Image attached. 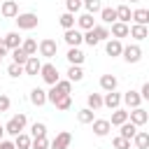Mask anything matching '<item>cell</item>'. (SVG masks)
Listing matches in <instances>:
<instances>
[{"label":"cell","mask_w":149,"mask_h":149,"mask_svg":"<svg viewBox=\"0 0 149 149\" xmlns=\"http://www.w3.org/2000/svg\"><path fill=\"white\" fill-rule=\"evenodd\" d=\"M26 123H28L26 114H16V116H12V119L7 121V126H5V133H7V135H12V137H16L19 133H23Z\"/></svg>","instance_id":"6da1fadb"},{"label":"cell","mask_w":149,"mask_h":149,"mask_svg":"<svg viewBox=\"0 0 149 149\" xmlns=\"http://www.w3.org/2000/svg\"><path fill=\"white\" fill-rule=\"evenodd\" d=\"M14 21H16L19 30H33V28H37V23H40L37 14H33V12H26V14H16V16H14Z\"/></svg>","instance_id":"7a4b0ae2"},{"label":"cell","mask_w":149,"mask_h":149,"mask_svg":"<svg viewBox=\"0 0 149 149\" xmlns=\"http://www.w3.org/2000/svg\"><path fill=\"white\" fill-rule=\"evenodd\" d=\"M40 77H42L49 86H54V84L61 79V74H58V70H56L54 63H42V68H40Z\"/></svg>","instance_id":"3957f363"},{"label":"cell","mask_w":149,"mask_h":149,"mask_svg":"<svg viewBox=\"0 0 149 149\" xmlns=\"http://www.w3.org/2000/svg\"><path fill=\"white\" fill-rule=\"evenodd\" d=\"M37 51H40V56H44V58H54L56 51H58V44H56V40H42V42L37 44Z\"/></svg>","instance_id":"277c9868"},{"label":"cell","mask_w":149,"mask_h":149,"mask_svg":"<svg viewBox=\"0 0 149 149\" xmlns=\"http://www.w3.org/2000/svg\"><path fill=\"white\" fill-rule=\"evenodd\" d=\"M121 56L126 58V63H137V61L142 58V49H140L137 44H128V47L121 49Z\"/></svg>","instance_id":"5b68a950"},{"label":"cell","mask_w":149,"mask_h":149,"mask_svg":"<svg viewBox=\"0 0 149 149\" xmlns=\"http://www.w3.org/2000/svg\"><path fill=\"white\" fill-rule=\"evenodd\" d=\"M128 121L135 123V126H144V123L149 121V114H147V109H142V107H133V109L128 112Z\"/></svg>","instance_id":"8992f818"},{"label":"cell","mask_w":149,"mask_h":149,"mask_svg":"<svg viewBox=\"0 0 149 149\" xmlns=\"http://www.w3.org/2000/svg\"><path fill=\"white\" fill-rule=\"evenodd\" d=\"M70 142H72V135H70L68 130H63V133H58V135L49 142V147H51V149H68Z\"/></svg>","instance_id":"52a82bcc"},{"label":"cell","mask_w":149,"mask_h":149,"mask_svg":"<svg viewBox=\"0 0 149 149\" xmlns=\"http://www.w3.org/2000/svg\"><path fill=\"white\" fill-rule=\"evenodd\" d=\"M63 40L68 42V47H79L84 42V33H79L77 28H68L65 35H63Z\"/></svg>","instance_id":"ba28073f"},{"label":"cell","mask_w":149,"mask_h":149,"mask_svg":"<svg viewBox=\"0 0 149 149\" xmlns=\"http://www.w3.org/2000/svg\"><path fill=\"white\" fill-rule=\"evenodd\" d=\"M119 105H121V93H116V91H105V98H102V107L116 109Z\"/></svg>","instance_id":"9c48e42d"},{"label":"cell","mask_w":149,"mask_h":149,"mask_svg":"<svg viewBox=\"0 0 149 149\" xmlns=\"http://www.w3.org/2000/svg\"><path fill=\"white\" fill-rule=\"evenodd\" d=\"M91 123H93V133H95L98 137H105V135L112 130V123H109L107 119H93Z\"/></svg>","instance_id":"30bf717a"},{"label":"cell","mask_w":149,"mask_h":149,"mask_svg":"<svg viewBox=\"0 0 149 149\" xmlns=\"http://www.w3.org/2000/svg\"><path fill=\"white\" fill-rule=\"evenodd\" d=\"M121 49H123V44H121V40H116V37H109L107 42H105V51H107V56H121Z\"/></svg>","instance_id":"8fae6325"},{"label":"cell","mask_w":149,"mask_h":149,"mask_svg":"<svg viewBox=\"0 0 149 149\" xmlns=\"http://www.w3.org/2000/svg\"><path fill=\"white\" fill-rule=\"evenodd\" d=\"M65 58H68V63H70V65H81L86 56H84V51H81L79 47H70V49H68V56H65Z\"/></svg>","instance_id":"7c38bea8"},{"label":"cell","mask_w":149,"mask_h":149,"mask_svg":"<svg viewBox=\"0 0 149 149\" xmlns=\"http://www.w3.org/2000/svg\"><path fill=\"white\" fill-rule=\"evenodd\" d=\"M40 68H42V63H40V58L37 56H28V61L23 63V72L26 74H40Z\"/></svg>","instance_id":"4fadbf2b"},{"label":"cell","mask_w":149,"mask_h":149,"mask_svg":"<svg viewBox=\"0 0 149 149\" xmlns=\"http://www.w3.org/2000/svg\"><path fill=\"white\" fill-rule=\"evenodd\" d=\"M0 12H2V16H5V19H14V16L19 14V5H16L14 0H5V2H2V7H0Z\"/></svg>","instance_id":"5bb4252c"},{"label":"cell","mask_w":149,"mask_h":149,"mask_svg":"<svg viewBox=\"0 0 149 149\" xmlns=\"http://www.w3.org/2000/svg\"><path fill=\"white\" fill-rule=\"evenodd\" d=\"M121 102H126V105L133 109V107H140L142 98H140V93H137V91H126V93L121 95Z\"/></svg>","instance_id":"9a60e30c"},{"label":"cell","mask_w":149,"mask_h":149,"mask_svg":"<svg viewBox=\"0 0 149 149\" xmlns=\"http://www.w3.org/2000/svg\"><path fill=\"white\" fill-rule=\"evenodd\" d=\"M109 35H114L116 40H121V37H128V23H123V21H114V23H112V30H109Z\"/></svg>","instance_id":"2e32d148"},{"label":"cell","mask_w":149,"mask_h":149,"mask_svg":"<svg viewBox=\"0 0 149 149\" xmlns=\"http://www.w3.org/2000/svg\"><path fill=\"white\" fill-rule=\"evenodd\" d=\"M128 35H130V37H135L137 42H142V40H147L149 30H147V26H140V23H135V26H130V28H128Z\"/></svg>","instance_id":"e0dca14e"},{"label":"cell","mask_w":149,"mask_h":149,"mask_svg":"<svg viewBox=\"0 0 149 149\" xmlns=\"http://www.w3.org/2000/svg\"><path fill=\"white\" fill-rule=\"evenodd\" d=\"M77 26H79L81 30H91V28L95 26V19H93V14H88V12H84L81 16H77Z\"/></svg>","instance_id":"ac0fdd59"},{"label":"cell","mask_w":149,"mask_h":149,"mask_svg":"<svg viewBox=\"0 0 149 149\" xmlns=\"http://www.w3.org/2000/svg\"><path fill=\"white\" fill-rule=\"evenodd\" d=\"M116 84H119V81H116L114 74H102V77H100V88H102V91H116Z\"/></svg>","instance_id":"d6986e66"},{"label":"cell","mask_w":149,"mask_h":149,"mask_svg":"<svg viewBox=\"0 0 149 149\" xmlns=\"http://www.w3.org/2000/svg\"><path fill=\"white\" fill-rule=\"evenodd\" d=\"M30 102L37 105V107H42V105L47 102V91H44V88H33V91H30Z\"/></svg>","instance_id":"ffe728a7"},{"label":"cell","mask_w":149,"mask_h":149,"mask_svg":"<svg viewBox=\"0 0 149 149\" xmlns=\"http://www.w3.org/2000/svg\"><path fill=\"white\" fill-rule=\"evenodd\" d=\"M112 126H121V123H126L128 121V112L126 109H121V107H116L114 109V114H112V119H107Z\"/></svg>","instance_id":"44dd1931"},{"label":"cell","mask_w":149,"mask_h":149,"mask_svg":"<svg viewBox=\"0 0 149 149\" xmlns=\"http://www.w3.org/2000/svg\"><path fill=\"white\" fill-rule=\"evenodd\" d=\"M98 14H100V21L102 23H114L116 21V9L114 7H102Z\"/></svg>","instance_id":"7402d4cb"},{"label":"cell","mask_w":149,"mask_h":149,"mask_svg":"<svg viewBox=\"0 0 149 149\" xmlns=\"http://www.w3.org/2000/svg\"><path fill=\"white\" fill-rule=\"evenodd\" d=\"M2 40H5V44H7V49L12 51V49H16V47H21V40H23V37H21L19 33H7V35H5Z\"/></svg>","instance_id":"603a6c76"},{"label":"cell","mask_w":149,"mask_h":149,"mask_svg":"<svg viewBox=\"0 0 149 149\" xmlns=\"http://www.w3.org/2000/svg\"><path fill=\"white\" fill-rule=\"evenodd\" d=\"M119 128H121V130H119V135H121V137H126V140H133V135L137 133V126H135V123H130V121L121 123Z\"/></svg>","instance_id":"cb8c5ba5"},{"label":"cell","mask_w":149,"mask_h":149,"mask_svg":"<svg viewBox=\"0 0 149 149\" xmlns=\"http://www.w3.org/2000/svg\"><path fill=\"white\" fill-rule=\"evenodd\" d=\"M133 140H135V147H137V149H147V147H149V133H147V130H137V133L133 135Z\"/></svg>","instance_id":"d4e9b609"},{"label":"cell","mask_w":149,"mask_h":149,"mask_svg":"<svg viewBox=\"0 0 149 149\" xmlns=\"http://www.w3.org/2000/svg\"><path fill=\"white\" fill-rule=\"evenodd\" d=\"M114 9H116V21H123V23L130 21V14H133V12H130V7H128L126 2L119 5V7H114Z\"/></svg>","instance_id":"484cf974"},{"label":"cell","mask_w":149,"mask_h":149,"mask_svg":"<svg viewBox=\"0 0 149 149\" xmlns=\"http://www.w3.org/2000/svg\"><path fill=\"white\" fill-rule=\"evenodd\" d=\"M130 19H133L135 23H140V26H147V23H149V9H135V12L130 14Z\"/></svg>","instance_id":"4316f807"},{"label":"cell","mask_w":149,"mask_h":149,"mask_svg":"<svg viewBox=\"0 0 149 149\" xmlns=\"http://www.w3.org/2000/svg\"><path fill=\"white\" fill-rule=\"evenodd\" d=\"M86 105H88V109H93V112L100 109V107H102V95H100V93H88V95H86Z\"/></svg>","instance_id":"83f0119b"},{"label":"cell","mask_w":149,"mask_h":149,"mask_svg":"<svg viewBox=\"0 0 149 149\" xmlns=\"http://www.w3.org/2000/svg\"><path fill=\"white\" fill-rule=\"evenodd\" d=\"M21 49H23L28 56H35V54H37V42H35L33 37H26V40H21Z\"/></svg>","instance_id":"f1b7e54d"},{"label":"cell","mask_w":149,"mask_h":149,"mask_svg":"<svg viewBox=\"0 0 149 149\" xmlns=\"http://www.w3.org/2000/svg\"><path fill=\"white\" fill-rule=\"evenodd\" d=\"M68 79H70V81H81V79H84L81 65H70V68H68Z\"/></svg>","instance_id":"f546056e"},{"label":"cell","mask_w":149,"mask_h":149,"mask_svg":"<svg viewBox=\"0 0 149 149\" xmlns=\"http://www.w3.org/2000/svg\"><path fill=\"white\" fill-rule=\"evenodd\" d=\"M30 135H26V133H19L16 137H14V147L16 149H30Z\"/></svg>","instance_id":"4dcf8cb0"},{"label":"cell","mask_w":149,"mask_h":149,"mask_svg":"<svg viewBox=\"0 0 149 149\" xmlns=\"http://www.w3.org/2000/svg\"><path fill=\"white\" fill-rule=\"evenodd\" d=\"M81 7H86L88 14H98L102 9V2L100 0H81Z\"/></svg>","instance_id":"1f68e13d"},{"label":"cell","mask_w":149,"mask_h":149,"mask_svg":"<svg viewBox=\"0 0 149 149\" xmlns=\"http://www.w3.org/2000/svg\"><path fill=\"white\" fill-rule=\"evenodd\" d=\"M58 21H61V26L68 30V28H74V21H77V19H74V14H70V12H63V14L58 16Z\"/></svg>","instance_id":"d6a6232c"},{"label":"cell","mask_w":149,"mask_h":149,"mask_svg":"<svg viewBox=\"0 0 149 149\" xmlns=\"http://www.w3.org/2000/svg\"><path fill=\"white\" fill-rule=\"evenodd\" d=\"M77 119H79V123H91L95 116H93V109L84 107V109H79V112H77Z\"/></svg>","instance_id":"836d02e7"},{"label":"cell","mask_w":149,"mask_h":149,"mask_svg":"<svg viewBox=\"0 0 149 149\" xmlns=\"http://www.w3.org/2000/svg\"><path fill=\"white\" fill-rule=\"evenodd\" d=\"M30 149H49V140H47V135L33 137V140H30Z\"/></svg>","instance_id":"e575fe53"},{"label":"cell","mask_w":149,"mask_h":149,"mask_svg":"<svg viewBox=\"0 0 149 149\" xmlns=\"http://www.w3.org/2000/svg\"><path fill=\"white\" fill-rule=\"evenodd\" d=\"M93 33L98 35V40L102 42V40H109V28L107 26H102V23H95L93 26Z\"/></svg>","instance_id":"d590c367"},{"label":"cell","mask_w":149,"mask_h":149,"mask_svg":"<svg viewBox=\"0 0 149 149\" xmlns=\"http://www.w3.org/2000/svg\"><path fill=\"white\" fill-rule=\"evenodd\" d=\"M12 58H14V63H19V65H23L26 61H28V54L21 49V47H16V49H12Z\"/></svg>","instance_id":"8d00e7d4"},{"label":"cell","mask_w":149,"mask_h":149,"mask_svg":"<svg viewBox=\"0 0 149 149\" xmlns=\"http://www.w3.org/2000/svg\"><path fill=\"white\" fill-rule=\"evenodd\" d=\"M54 105H56V109L65 112V109H70V107H72V98H70V95H61V98H58Z\"/></svg>","instance_id":"74e56055"},{"label":"cell","mask_w":149,"mask_h":149,"mask_svg":"<svg viewBox=\"0 0 149 149\" xmlns=\"http://www.w3.org/2000/svg\"><path fill=\"white\" fill-rule=\"evenodd\" d=\"M30 135H33V137L47 135V123H42V121H35V123L30 126Z\"/></svg>","instance_id":"f35d334b"},{"label":"cell","mask_w":149,"mask_h":149,"mask_svg":"<svg viewBox=\"0 0 149 149\" xmlns=\"http://www.w3.org/2000/svg\"><path fill=\"white\" fill-rule=\"evenodd\" d=\"M54 86H56V88H58L61 93H68V95L72 93V81H70V79H58V81H56Z\"/></svg>","instance_id":"ab89813d"},{"label":"cell","mask_w":149,"mask_h":149,"mask_svg":"<svg viewBox=\"0 0 149 149\" xmlns=\"http://www.w3.org/2000/svg\"><path fill=\"white\" fill-rule=\"evenodd\" d=\"M84 42H86L88 47H95V44L100 42V40H98V35L93 33V28H91V30H84Z\"/></svg>","instance_id":"60d3db41"},{"label":"cell","mask_w":149,"mask_h":149,"mask_svg":"<svg viewBox=\"0 0 149 149\" xmlns=\"http://www.w3.org/2000/svg\"><path fill=\"white\" fill-rule=\"evenodd\" d=\"M61 95H68V93H61V91H58L56 86H51V88L47 91V102H51V105H54V102H56V100H58Z\"/></svg>","instance_id":"b9f144b4"},{"label":"cell","mask_w":149,"mask_h":149,"mask_svg":"<svg viewBox=\"0 0 149 149\" xmlns=\"http://www.w3.org/2000/svg\"><path fill=\"white\" fill-rule=\"evenodd\" d=\"M112 144H114V149H130V140H126V137H114L112 140Z\"/></svg>","instance_id":"7bdbcfd3"},{"label":"cell","mask_w":149,"mask_h":149,"mask_svg":"<svg viewBox=\"0 0 149 149\" xmlns=\"http://www.w3.org/2000/svg\"><path fill=\"white\" fill-rule=\"evenodd\" d=\"M65 9H68L70 14L79 12V9H81V0H65Z\"/></svg>","instance_id":"ee69618b"},{"label":"cell","mask_w":149,"mask_h":149,"mask_svg":"<svg viewBox=\"0 0 149 149\" xmlns=\"http://www.w3.org/2000/svg\"><path fill=\"white\" fill-rule=\"evenodd\" d=\"M7 74H9V77H19V74H23V65H19V63H12V65L7 68Z\"/></svg>","instance_id":"f6af8a7d"},{"label":"cell","mask_w":149,"mask_h":149,"mask_svg":"<svg viewBox=\"0 0 149 149\" xmlns=\"http://www.w3.org/2000/svg\"><path fill=\"white\" fill-rule=\"evenodd\" d=\"M9 105H12V100H9L5 93H0V112H7V109H9Z\"/></svg>","instance_id":"bcb514c9"},{"label":"cell","mask_w":149,"mask_h":149,"mask_svg":"<svg viewBox=\"0 0 149 149\" xmlns=\"http://www.w3.org/2000/svg\"><path fill=\"white\" fill-rule=\"evenodd\" d=\"M140 98H142V100H149V81L142 84V88H140Z\"/></svg>","instance_id":"7dc6e473"},{"label":"cell","mask_w":149,"mask_h":149,"mask_svg":"<svg viewBox=\"0 0 149 149\" xmlns=\"http://www.w3.org/2000/svg\"><path fill=\"white\" fill-rule=\"evenodd\" d=\"M0 149H16V147H14V142H9V140H0Z\"/></svg>","instance_id":"c3c4849f"},{"label":"cell","mask_w":149,"mask_h":149,"mask_svg":"<svg viewBox=\"0 0 149 149\" xmlns=\"http://www.w3.org/2000/svg\"><path fill=\"white\" fill-rule=\"evenodd\" d=\"M7 51H9V49H7V44H5V40H0V58H2V56H5Z\"/></svg>","instance_id":"681fc988"},{"label":"cell","mask_w":149,"mask_h":149,"mask_svg":"<svg viewBox=\"0 0 149 149\" xmlns=\"http://www.w3.org/2000/svg\"><path fill=\"white\" fill-rule=\"evenodd\" d=\"M2 135H5V126H0V140H2Z\"/></svg>","instance_id":"f907efd6"},{"label":"cell","mask_w":149,"mask_h":149,"mask_svg":"<svg viewBox=\"0 0 149 149\" xmlns=\"http://www.w3.org/2000/svg\"><path fill=\"white\" fill-rule=\"evenodd\" d=\"M126 2H140V0H126Z\"/></svg>","instance_id":"816d5d0a"},{"label":"cell","mask_w":149,"mask_h":149,"mask_svg":"<svg viewBox=\"0 0 149 149\" xmlns=\"http://www.w3.org/2000/svg\"><path fill=\"white\" fill-rule=\"evenodd\" d=\"M0 61H2V58H0Z\"/></svg>","instance_id":"f5cc1de1"}]
</instances>
